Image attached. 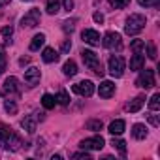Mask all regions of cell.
<instances>
[{
	"label": "cell",
	"instance_id": "cell-17",
	"mask_svg": "<svg viewBox=\"0 0 160 160\" xmlns=\"http://www.w3.org/2000/svg\"><path fill=\"white\" fill-rule=\"evenodd\" d=\"M124 126H126V124H124V121H122V119H117V121H113V122L109 124V128H108V130H109V134L119 136V134H122V132H124Z\"/></svg>",
	"mask_w": 160,
	"mask_h": 160
},
{
	"label": "cell",
	"instance_id": "cell-27",
	"mask_svg": "<svg viewBox=\"0 0 160 160\" xmlns=\"http://www.w3.org/2000/svg\"><path fill=\"white\" fill-rule=\"evenodd\" d=\"M4 109H6L10 115H15V113H17V104L10 98V100H6V102H4Z\"/></svg>",
	"mask_w": 160,
	"mask_h": 160
},
{
	"label": "cell",
	"instance_id": "cell-30",
	"mask_svg": "<svg viewBox=\"0 0 160 160\" xmlns=\"http://www.w3.org/2000/svg\"><path fill=\"white\" fill-rule=\"evenodd\" d=\"M130 47H132V51H134V53H139V51L145 47V42H143V40H134Z\"/></svg>",
	"mask_w": 160,
	"mask_h": 160
},
{
	"label": "cell",
	"instance_id": "cell-29",
	"mask_svg": "<svg viewBox=\"0 0 160 160\" xmlns=\"http://www.w3.org/2000/svg\"><path fill=\"white\" fill-rule=\"evenodd\" d=\"M130 4V0H111V6L115 8V10H122V8H126Z\"/></svg>",
	"mask_w": 160,
	"mask_h": 160
},
{
	"label": "cell",
	"instance_id": "cell-13",
	"mask_svg": "<svg viewBox=\"0 0 160 160\" xmlns=\"http://www.w3.org/2000/svg\"><path fill=\"white\" fill-rule=\"evenodd\" d=\"M113 92H115V85H113V81H102V83H100L98 94H100L102 98H109V96H113Z\"/></svg>",
	"mask_w": 160,
	"mask_h": 160
},
{
	"label": "cell",
	"instance_id": "cell-21",
	"mask_svg": "<svg viewBox=\"0 0 160 160\" xmlns=\"http://www.w3.org/2000/svg\"><path fill=\"white\" fill-rule=\"evenodd\" d=\"M132 134H134L136 139H145V138H147V128H145L143 124H134Z\"/></svg>",
	"mask_w": 160,
	"mask_h": 160
},
{
	"label": "cell",
	"instance_id": "cell-23",
	"mask_svg": "<svg viewBox=\"0 0 160 160\" xmlns=\"http://www.w3.org/2000/svg\"><path fill=\"white\" fill-rule=\"evenodd\" d=\"M111 145H113V149H117V151H119V152H121L122 156L126 154V143H124L122 139H115V138H113V141H111Z\"/></svg>",
	"mask_w": 160,
	"mask_h": 160
},
{
	"label": "cell",
	"instance_id": "cell-40",
	"mask_svg": "<svg viewBox=\"0 0 160 160\" xmlns=\"http://www.w3.org/2000/svg\"><path fill=\"white\" fill-rule=\"evenodd\" d=\"M94 21L96 23H104V15L102 13H94Z\"/></svg>",
	"mask_w": 160,
	"mask_h": 160
},
{
	"label": "cell",
	"instance_id": "cell-10",
	"mask_svg": "<svg viewBox=\"0 0 160 160\" xmlns=\"http://www.w3.org/2000/svg\"><path fill=\"white\" fill-rule=\"evenodd\" d=\"M21 89H19V81H17V77H8L6 81H4V94L6 96H13V94H19Z\"/></svg>",
	"mask_w": 160,
	"mask_h": 160
},
{
	"label": "cell",
	"instance_id": "cell-1",
	"mask_svg": "<svg viewBox=\"0 0 160 160\" xmlns=\"http://www.w3.org/2000/svg\"><path fill=\"white\" fill-rule=\"evenodd\" d=\"M0 147L10 151H17L21 147V138L6 124H0Z\"/></svg>",
	"mask_w": 160,
	"mask_h": 160
},
{
	"label": "cell",
	"instance_id": "cell-4",
	"mask_svg": "<svg viewBox=\"0 0 160 160\" xmlns=\"http://www.w3.org/2000/svg\"><path fill=\"white\" fill-rule=\"evenodd\" d=\"M124 66H126V62H124V58L121 55H113L109 58V73L113 77H121L124 73Z\"/></svg>",
	"mask_w": 160,
	"mask_h": 160
},
{
	"label": "cell",
	"instance_id": "cell-7",
	"mask_svg": "<svg viewBox=\"0 0 160 160\" xmlns=\"http://www.w3.org/2000/svg\"><path fill=\"white\" fill-rule=\"evenodd\" d=\"M136 85L141 87V89H151V87H154V72L145 68V70L139 73V77L136 79Z\"/></svg>",
	"mask_w": 160,
	"mask_h": 160
},
{
	"label": "cell",
	"instance_id": "cell-6",
	"mask_svg": "<svg viewBox=\"0 0 160 160\" xmlns=\"http://www.w3.org/2000/svg\"><path fill=\"white\" fill-rule=\"evenodd\" d=\"M72 91H73L75 94H79V96L89 98V96H92V92H94V83H92V81H89V79H85V81L75 83V85L72 87Z\"/></svg>",
	"mask_w": 160,
	"mask_h": 160
},
{
	"label": "cell",
	"instance_id": "cell-31",
	"mask_svg": "<svg viewBox=\"0 0 160 160\" xmlns=\"http://www.w3.org/2000/svg\"><path fill=\"white\" fill-rule=\"evenodd\" d=\"M4 70H6V55H4V47L0 45V75L4 73Z\"/></svg>",
	"mask_w": 160,
	"mask_h": 160
},
{
	"label": "cell",
	"instance_id": "cell-24",
	"mask_svg": "<svg viewBox=\"0 0 160 160\" xmlns=\"http://www.w3.org/2000/svg\"><path fill=\"white\" fill-rule=\"evenodd\" d=\"M58 10H60L58 0H47V13H49V15H55Z\"/></svg>",
	"mask_w": 160,
	"mask_h": 160
},
{
	"label": "cell",
	"instance_id": "cell-35",
	"mask_svg": "<svg viewBox=\"0 0 160 160\" xmlns=\"http://www.w3.org/2000/svg\"><path fill=\"white\" fill-rule=\"evenodd\" d=\"M12 34H13V28L12 27H4L2 28V36L4 38H12Z\"/></svg>",
	"mask_w": 160,
	"mask_h": 160
},
{
	"label": "cell",
	"instance_id": "cell-25",
	"mask_svg": "<svg viewBox=\"0 0 160 160\" xmlns=\"http://www.w3.org/2000/svg\"><path fill=\"white\" fill-rule=\"evenodd\" d=\"M149 108H151L152 111H158V109H160V92H154V94H152V98H151V102H149Z\"/></svg>",
	"mask_w": 160,
	"mask_h": 160
},
{
	"label": "cell",
	"instance_id": "cell-8",
	"mask_svg": "<svg viewBox=\"0 0 160 160\" xmlns=\"http://www.w3.org/2000/svg\"><path fill=\"white\" fill-rule=\"evenodd\" d=\"M40 19H42V15H40V10H30L23 19H21V27L25 28H32V27H36V25H40Z\"/></svg>",
	"mask_w": 160,
	"mask_h": 160
},
{
	"label": "cell",
	"instance_id": "cell-39",
	"mask_svg": "<svg viewBox=\"0 0 160 160\" xmlns=\"http://www.w3.org/2000/svg\"><path fill=\"white\" fill-rule=\"evenodd\" d=\"M72 8H73V0H64V10H68V12H70Z\"/></svg>",
	"mask_w": 160,
	"mask_h": 160
},
{
	"label": "cell",
	"instance_id": "cell-33",
	"mask_svg": "<svg viewBox=\"0 0 160 160\" xmlns=\"http://www.w3.org/2000/svg\"><path fill=\"white\" fill-rule=\"evenodd\" d=\"M147 55H149V58H151V60H156V47H154L152 43H149V45H147Z\"/></svg>",
	"mask_w": 160,
	"mask_h": 160
},
{
	"label": "cell",
	"instance_id": "cell-3",
	"mask_svg": "<svg viewBox=\"0 0 160 160\" xmlns=\"http://www.w3.org/2000/svg\"><path fill=\"white\" fill-rule=\"evenodd\" d=\"M145 15H139V13H132L128 19H126V25H124V32L126 34H130V36H134V34H138V32H141L143 28H145Z\"/></svg>",
	"mask_w": 160,
	"mask_h": 160
},
{
	"label": "cell",
	"instance_id": "cell-9",
	"mask_svg": "<svg viewBox=\"0 0 160 160\" xmlns=\"http://www.w3.org/2000/svg\"><path fill=\"white\" fill-rule=\"evenodd\" d=\"M102 45L106 47V49H113V47H121V34L119 32H113V30H109V32H106V36H104V40H102Z\"/></svg>",
	"mask_w": 160,
	"mask_h": 160
},
{
	"label": "cell",
	"instance_id": "cell-32",
	"mask_svg": "<svg viewBox=\"0 0 160 160\" xmlns=\"http://www.w3.org/2000/svg\"><path fill=\"white\" fill-rule=\"evenodd\" d=\"M75 23H77L75 19H70V21H64V23H62V28H64V32H72V30L75 28Z\"/></svg>",
	"mask_w": 160,
	"mask_h": 160
},
{
	"label": "cell",
	"instance_id": "cell-22",
	"mask_svg": "<svg viewBox=\"0 0 160 160\" xmlns=\"http://www.w3.org/2000/svg\"><path fill=\"white\" fill-rule=\"evenodd\" d=\"M55 104H57L55 96H51V94H43V98H42V106H43L45 109H53Z\"/></svg>",
	"mask_w": 160,
	"mask_h": 160
},
{
	"label": "cell",
	"instance_id": "cell-12",
	"mask_svg": "<svg viewBox=\"0 0 160 160\" xmlns=\"http://www.w3.org/2000/svg\"><path fill=\"white\" fill-rule=\"evenodd\" d=\"M81 38H83V42L85 43H89V45H100V34L96 32V30H92V28H85L83 32H81Z\"/></svg>",
	"mask_w": 160,
	"mask_h": 160
},
{
	"label": "cell",
	"instance_id": "cell-41",
	"mask_svg": "<svg viewBox=\"0 0 160 160\" xmlns=\"http://www.w3.org/2000/svg\"><path fill=\"white\" fill-rule=\"evenodd\" d=\"M10 2V0H0V4H8Z\"/></svg>",
	"mask_w": 160,
	"mask_h": 160
},
{
	"label": "cell",
	"instance_id": "cell-36",
	"mask_svg": "<svg viewBox=\"0 0 160 160\" xmlns=\"http://www.w3.org/2000/svg\"><path fill=\"white\" fill-rule=\"evenodd\" d=\"M138 2H139L141 6H156L158 0H138Z\"/></svg>",
	"mask_w": 160,
	"mask_h": 160
},
{
	"label": "cell",
	"instance_id": "cell-5",
	"mask_svg": "<svg viewBox=\"0 0 160 160\" xmlns=\"http://www.w3.org/2000/svg\"><path fill=\"white\" fill-rule=\"evenodd\" d=\"M104 145H106V141H104L102 136H92V138H87V139H83L79 143V147L83 151H100Z\"/></svg>",
	"mask_w": 160,
	"mask_h": 160
},
{
	"label": "cell",
	"instance_id": "cell-14",
	"mask_svg": "<svg viewBox=\"0 0 160 160\" xmlns=\"http://www.w3.org/2000/svg\"><path fill=\"white\" fill-rule=\"evenodd\" d=\"M143 104H145V96H136V98L126 106V111H130V113H138V111L143 108Z\"/></svg>",
	"mask_w": 160,
	"mask_h": 160
},
{
	"label": "cell",
	"instance_id": "cell-16",
	"mask_svg": "<svg viewBox=\"0 0 160 160\" xmlns=\"http://www.w3.org/2000/svg\"><path fill=\"white\" fill-rule=\"evenodd\" d=\"M21 126H23L28 134H32V132L36 130V117H34V115H27V117L21 121Z\"/></svg>",
	"mask_w": 160,
	"mask_h": 160
},
{
	"label": "cell",
	"instance_id": "cell-15",
	"mask_svg": "<svg viewBox=\"0 0 160 160\" xmlns=\"http://www.w3.org/2000/svg\"><path fill=\"white\" fill-rule=\"evenodd\" d=\"M143 66H145V57L141 53H136L130 58V70H143Z\"/></svg>",
	"mask_w": 160,
	"mask_h": 160
},
{
	"label": "cell",
	"instance_id": "cell-34",
	"mask_svg": "<svg viewBox=\"0 0 160 160\" xmlns=\"http://www.w3.org/2000/svg\"><path fill=\"white\" fill-rule=\"evenodd\" d=\"M72 158H75V160H91V156L87 152H75Z\"/></svg>",
	"mask_w": 160,
	"mask_h": 160
},
{
	"label": "cell",
	"instance_id": "cell-38",
	"mask_svg": "<svg viewBox=\"0 0 160 160\" xmlns=\"http://www.w3.org/2000/svg\"><path fill=\"white\" fill-rule=\"evenodd\" d=\"M70 49H72V43H70V40H68V42L62 43V53H68Z\"/></svg>",
	"mask_w": 160,
	"mask_h": 160
},
{
	"label": "cell",
	"instance_id": "cell-20",
	"mask_svg": "<svg viewBox=\"0 0 160 160\" xmlns=\"http://www.w3.org/2000/svg\"><path fill=\"white\" fill-rule=\"evenodd\" d=\"M43 43H45V36L43 34H36L32 38V42H30V51H38Z\"/></svg>",
	"mask_w": 160,
	"mask_h": 160
},
{
	"label": "cell",
	"instance_id": "cell-37",
	"mask_svg": "<svg viewBox=\"0 0 160 160\" xmlns=\"http://www.w3.org/2000/svg\"><path fill=\"white\" fill-rule=\"evenodd\" d=\"M149 122H151L152 126H158V124H160V121H158L156 115H149Z\"/></svg>",
	"mask_w": 160,
	"mask_h": 160
},
{
	"label": "cell",
	"instance_id": "cell-28",
	"mask_svg": "<svg viewBox=\"0 0 160 160\" xmlns=\"http://www.w3.org/2000/svg\"><path fill=\"white\" fill-rule=\"evenodd\" d=\"M87 128H89V130H92V132H100V130L104 128V124H102V121L92 119V121H89V122H87Z\"/></svg>",
	"mask_w": 160,
	"mask_h": 160
},
{
	"label": "cell",
	"instance_id": "cell-2",
	"mask_svg": "<svg viewBox=\"0 0 160 160\" xmlns=\"http://www.w3.org/2000/svg\"><path fill=\"white\" fill-rule=\"evenodd\" d=\"M81 58H83V62H85V66H87L89 70H92V72L98 73V75L104 73L102 62H100V58H98V55H96L94 51H91V49H83V51H81Z\"/></svg>",
	"mask_w": 160,
	"mask_h": 160
},
{
	"label": "cell",
	"instance_id": "cell-11",
	"mask_svg": "<svg viewBox=\"0 0 160 160\" xmlns=\"http://www.w3.org/2000/svg\"><path fill=\"white\" fill-rule=\"evenodd\" d=\"M40 77H42L40 70L32 66V68H28V70L25 72V83H27L28 87H36V85L40 83Z\"/></svg>",
	"mask_w": 160,
	"mask_h": 160
},
{
	"label": "cell",
	"instance_id": "cell-26",
	"mask_svg": "<svg viewBox=\"0 0 160 160\" xmlns=\"http://www.w3.org/2000/svg\"><path fill=\"white\" fill-rule=\"evenodd\" d=\"M55 100H57L60 106H68V104H70V96H68V92H66V91H60V92L57 94V98H55Z\"/></svg>",
	"mask_w": 160,
	"mask_h": 160
},
{
	"label": "cell",
	"instance_id": "cell-19",
	"mask_svg": "<svg viewBox=\"0 0 160 160\" xmlns=\"http://www.w3.org/2000/svg\"><path fill=\"white\" fill-rule=\"evenodd\" d=\"M42 57H43V60H45V62H57V60H58V53H57L53 47H45Z\"/></svg>",
	"mask_w": 160,
	"mask_h": 160
},
{
	"label": "cell",
	"instance_id": "cell-18",
	"mask_svg": "<svg viewBox=\"0 0 160 160\" xmlns=\"http://www.w3.org/2000/svg\"><path fill=\"white\" fill-rule=\"evenodd\" d=\"M62 72H64V75L73 77V75L77 73V64H75L73 60H66V62H64V66H62Z\"/></svg>",
	"mask_w": 160,
	"mask_h": 160
}]
</instances>
